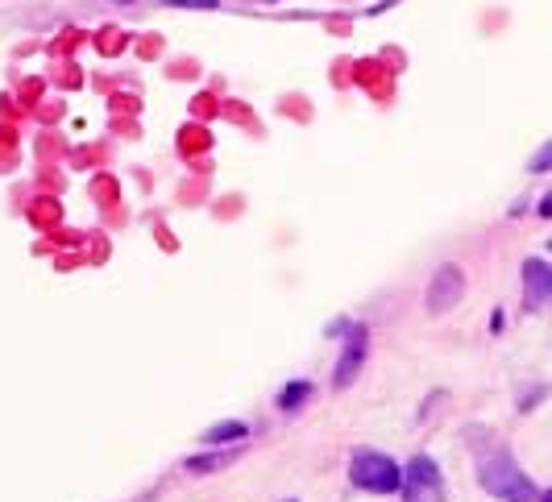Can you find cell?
Masks as SVG:
<instances>
[{
    "label": "cell",
    "mask_w": 552,
    "mask_h": 502,
    "mask_svg": "<svg viewBox=\"0 0 552 502\" xmlns=\"http://www.w3.org/2000/svg\"><path fill=\"white\" fill-rule=\"evenodd\" d=\"M478 482L486 494L503 498V502H536V482L519 469V461L503 444H490V449L478 453Z\"/></svg>",
    "instance_id": "cell-1"
},
{
    "label": "cell",
    "mask_w": 552,
    "mask_h": 502,
    "mask_svg": "<svg viewBox=\"0 0 552 502\" xmlns=\"http://www.w3.org/2000/svg\"><path fill=\"white\" fill-rule=\"evenodd\" d=\"M349 482L370 494H395L403 486V465H395V457L378 449H357L349 457Z\"/></svg>",
    "instance_id": "cell-2"
},
{
    "label": "cell",
    "mask_w": 552,
    "mask_h": 502,
    "mask_svg": "<svg viewBox=\"0 0 552 502\" xmlns=\"http://www.w3.org/2000/svg\"><path fill=\"white\" fill-rule=\"evenodd\" d=\"M403 502H445V478L432 457H411L403 465Z\"/></svg>",
    "instance_id": "cell-3"
},
{
    "label": "cell",
    "mask_w": 552,
    "mask_h": 502,
    "mask_svg": "<svg viewBox=\"0 0 552 502\" xmlns=\"http://www.w3.org/2000/svg\"><path fill=\"white\" fill-rule=\"evenodd\" d=\"M461 295H465V270L445 262L432 274V283L424 291V308H428V316H445V312H453L461 303Z\"/></svg>",
    "instance_id": "cell-4"
},
{
    "label": "cell",
    "mask_w": 552,
    "mask_h": 502,
    "mask_svg": "<svg viewBox=\"0 0 552 502\" xmlns=\"http://www.w3.org/2000/svg\"><path fill=\"white\" fill-rule=\"evenodd\" d=\"M366 345H370V332L362 324H349L345 328V345H341V361H337V370H333V386L337 390L353 386V378L362 374V366H366Z\"/></svg>",
    "instance_id": "cell-5"
},
{
    "label": "cell",
    "mask_w": 552,
    "mask_h": 502,
    "mask_svg": "<svg viewBox=\"0 0 552 502\" xmlns=\"http://www.w3.org/2000/svg\"><path fill=\"white\" fill-rule=\"evenodd\" d=\"M523 303H528L532 312L552 308V266L540 258L523 262Z\"/></svg>",
    "instance_id": "cell-6"
},
{
    "label": "cell",
    "mask_w": 552,
    "mask_h": 502,
    "mask_svg": "<svg viewBox=\"0 0 552 502\" xmlns=\"http://www.w3.org/2000/svg\"><path fill=\"white\" fill-rule=\"evenodd\" d=\"M233 457H237V449H216V453H204V457H187L183 465L191 473H216V469H225Z\"/></svg>",
    "instance_id": "cell-7"
},
{
    "label": "cell",
    "mask_w": 552,
    "mask_h": 502,
    "mask_svg": "<svg viewBox=\"0 0 552 502\" xmlns=\"http://www.w3.org/2000/svg\"><path fill=\"white\" fill-rule=\"evenodd\" d=\"M250 436V428H245L241 420H225V424H212L204 432V444H233V440H245Z\"/></svg>",
    "instance_id": "cell-8"
},
{
    "label": "cell",
    "mask_w": 552,
    "mask_h": 502,
    "mask_svg": "<svg viewBox=\"0 0 552 502\" xmlns=\"http://www.w3.org/2000/svg\"><path fill=\"white\" fill-rule=\"evenodd\" d=\"M308 395H312V382H291L283 395H279V407L283 411H295L299 403H308Z\"/></svg>",
    "instance_id": "cell-9"
},
{
    "label": "cell",
    "mask_w": 552,
    "mask_h": 502,
    "mask_svg": "<svg viewBox=\"0 0 552 502\" xmlns=\"http://www.w3.org/2000/svg\"><path fill=\"white\" fill-rule=\"evenodd\" d=\"M528 171H532V175H548V171H552V142H544V146L528 158Z\"/></svg>",
    "instance_id": "cell-10"
},
{
    "label": "cell",
    "mask_w": 552,
    "mask_h": 502,
    "mask_svg": "<svg viewBox=\"0 0 552 502\" xmlns=\"http://www.w3.org/2000/svg\"><path fill=\"white\" fill-rule=\"evenodd\" d=\"M171 9H220V0H167Z\"/></svg>",
    "instance_id": "cell-11"
},
{
    "label": "cell",
    "mask_w": 552,
    "mask_h": 502,
    "mask_svg": "<svg viewBox=\"0 0 552 502\" xmlns=\"http://www.w3.org/2000/svg\"><path fill=\"white\" fill-rule=\"evenodd\" d=\"M536 212H540V216H552V191H548L544 200H540V208H536Z\"/></svg>",
    "instance_id": "cell-12"
},
{
    "label": "cell",
    "mask_w": 552,
    "mask_h": 502,
    "mask_svg": "<svg viewBox=\"0 0 552 502\" xmlns=\"http://www.w3.org/2000/svg\"><path fill=\"white\" fill-rule=\"evenodd\" d=\"M540 502H552V490H544V494H540Z\"/></svg>",
    "instance_id": "cell-13"
},
{
    "label": "cell",
    "mask_w": 552,
    "mask_h": 502,
    "mask_svg": "<svg viewBox=\"0 0 552 502\" xmlns=\"http://www.w3.org/2000/svg\"><path fill=\"white\" fill-rule=\"evenodd\" d=\"M283 502H295V498H283Z\"/></svg>",
    "instance_id": "cell-14"
},
{
    "label": "cell",
    "mask_w": 552,
    "mask_h": 502,
    "mask_svg": "<svg viewBox=\"0 0 552 502\" xmlns=\"http://www.w3.org/2000/svg\"><path fill=\"white\" fill-rule=\"evenodd\" d=\"M117 5H125V0H117Z\"/></svg>",
    "instance_id": "cell-15"
},
{
    "label": "cell",
    "mask_w": 552,
    "mask_h": 502,
    "mask_svg": "<svg viewBox=\"0 0 552 502\" xmlns=\"http://www.w3.org/2000/svg\"><path fill=\"white\" fill-rule=\"evenodd\" d=\"M548 249H552V241H548Z\"/></svg>",
    "instance_id": "cell-16"
}]
</instances>
